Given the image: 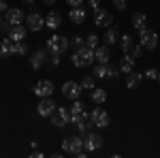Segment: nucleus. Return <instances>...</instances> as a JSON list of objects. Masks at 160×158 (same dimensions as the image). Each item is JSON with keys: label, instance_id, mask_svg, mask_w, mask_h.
<instances>
[{"label": "nucleus", "instance_id": "f257e3e1", "mask_svg": "<svg viewBox=\"0 0 160 158\" xmlns=\"http://www.w3.org/2000/svg\"><path fill=\"white\" fill-rule=\"evenodd\" d=\"M62 150L66 154H73V156H79L83 150H86V139L81 135H71L62 141Z\"/></svg>", "mask_w": 160, "mask_h": 158}, {"label": "nucleus", "instance_id": "f03ea898", "mask_svg": "<svg viewBox=\"0 0 160 158\" xmlns=\"http://www.w3.org/2000/svg\"><path fill=\"white\" fill-rule=\"evenodd\" d=\"M94 60H96V54H94V49H92V47L83 45V47L75 49V54H73V64L77 66V69H83V66H88V64H92Z\"/></svg>", "mask_w": 160, "mask_h": 158}, {"label": "nucleus", "instance_id": "7ed1b4c3", "mask_svg": "<svg viewBox=\"0 0 160 158\" xmlns=\"http://www.w3.org/2000/svg\"><path fill=\"white\" fill-rule=\"evenodd\" d=\"M68 45H71V41L66 37H62V34H53L51 38H47V51L49 54H64L66 49H68Z\"/></svg>", "mask_w": 160, "mask_h": 158}, {"label": "nucleus", "instance_id": "20e7f679", "mask_svg": "<svg viewBox=\"0 0 160 158\" xmlns=\"http://www.w3.org/2000/svg\"><path fill=\"white\" fill-rule=\"evenodd\" d=\"M51 124L58 126V128L68 126V124H71V109H66V107H58V109L51 113Z\"/></svg>", "mask_w": 160, "mask_h": 158}, {"label": "nucleus", "instance_id": "39448f33", "mask_svg": "<svg viewBox=\"0 0 160 158\" xmlns=\"http://www.w3.org/2000/svg\"><path fill=\"white\" fill-rule=\"evenodd\" d=\"M139 45L143 49H156V45H158V34L154 32V30H141L139 32Z\"/></svg>", "mask_w": 160, "mask_h": 158}, {"label": "nucleus", "instance_id": "423d86ee", "mask_svg": "<svg viewBox=\"0 0 160 158\" xmlns=\"http://www.w3.org/2000/svg\"><path fill=\"white\" fill-rule=\"evenodd\" d=\"M90 122L94 124V126H98V128H107L109 126V113L105 109H92V115H90Z\"/></svg>", "mask_w": 160, "mask_h": 158}, {"label": "nucleus", "instance_id": "0eeeda50", "mask_svg": "<svg viewBox=\"0 0 160 158\" xmlns=\"http://www.w3.org/2000/svg\"><path fill=\"white\" fill-rule=\"evenodd\" d=\"M56 109H58V107H56V103H53L49 96H45V98H41V100H38L37 111H38V115H41V118H51V113H53Z\"/></svg>", "mask_w": 160, "mask_h": 158}, {"label": "nucleus", "instance_id": "6e6552de", "mask_svg": "<svg viewBox=\"0 0 160 158\" xmlns=\"http://www.w3.org/2000/svg\"><path fill=\"white\" fill-rule=\"evenodd\" d=\"M22 22H24V13L19 11V9H7V19H4L7 26H2V28L9 32L11 26H17V24H22Z\"/></svg>", "mask_w": 160, "mask_h": 158}, {"label": "nucleus", "instance_id": "1a4fd4ad", "mask_svg": "<svg viewBox=\"0 0 160 158\" xmlns=\"http://www.w3.org/2000/svg\"><path fill=\"white\" fill-rule=\"evenodd\" d=\"M81 84H75V81H66V84L62 85V94L66 98H71V100H75V98L81 96Z\"/></svg>", "mask_w": 160, "mask_h": 158}, {"label": "nucleus", "instance_id": "9d476101", "mask_svg": "<svg viewBox=\"0 0 160 158\" xmlns=\"http://www.w3.org/2000/svg\"><path fill=\"white\" fill-rule=\"evenodd\" d=\"M38 98H45V96H51L53 94V84H51L49 79H41L37 85H34V90H32Z\"/></svg>", "mask_w": 160, "mask_h": 158}, {"label": "nucleus", "instance_id": "9b49d317", "mask_svg": "<svg viewBox=\"0 0 160 158\" xmlns=\"http://www.w3.org/2000/svg\"><path fill=\"white\" fill-rule=\"evenodd\" d=\"M26 26H28V30L38 32V30L45 26V17H43L41 13H30V15L26 17Z\"/></svg>", "mask_w": 160, "mask_h": 158}, {"label": "nucleus", "instance_id": "f8f14e48", "mask_svg": "<svg viewBox=\"0 0 160 158\" xmlns=\"http://www.w3.org/2000/svg\"><path fill=\"white\" fill-rule=\"evenodd\" d=\"M100 147H102V137L98 133H90L86 135V150L92 154V152H98Z\"/></svg>", "mask_w": 160, "mask_h": 158}, {"label": "nucleus", "instance_id": "ddd939ff", "mask_svg": "<svg viewBox=\"0 0 160 158\" xmlns=\"http://www.w3.org/2000/svg\"><path fill=\"white\" fill-rule=\"evenodd\" d=\"M94 24L109 28V24H113V15L109 11H105V9H96L94 11Z\"/></svg>", "mask_w": 160, "mask_h": 158}, {"label": "nucleus", "instance_id": "4468645a", "mask_svg": "<svg viewBox=\"0 0 160 158\" xmlns=\"http://www.w3.org/2000/svg\"><path fill=\"white\" fill-rule=\"evenodd\" d=\"M68 17H71V22H73V24H83V22L88 19V13H86L83 7H73L71 13H68Z\"/></svg>", "mask_w": 160, "mask_h": 158}, {"label": "nucleus", "instance_id": "2eb2a0df", "mask_svg": "<svg viewBox=\"0 0 160 158\" xmlns=\"http://www.w3.org/2000/svg\"><path fill=\"white\" fill-rule=\"evenodd\" d=\"M102 41H105V45H115V43H120V32H118V28L115 26H109L107 28V32H105V37H102Z\"/></svg>", "mask_w": 160, "mask_h": 158}, {"label": "nucleus", "instance_id": "dca6fc26", "mask_svg": "<svg viewBox=\"0 0 160 158\" xmlns=\"http://www.w3.org/2000/svg\"><path fill=\"white\" fill-rule=\"evenodd\" d=\"M94 54H96V62H98V64H109V62H111V51H109V45L96 47V49H94Z\"/></svg>", "mask_w": 160, "mask_h": 158}, {"label": "nucleus", "instance_id": "f3484780", "mask_svg": "<svg viewBox=\"0 0 160 158\" xmlns=\"http://www.w3.org/2000/svg\"><path fill=\"white\" fill-rule=\"evenodd\" d=\"M9 38H11V41H24V38H26V28H24V24L11 26V28H9Z\"/></svg>", "mask_w": 160, "mask_h": 158}, {"label": "nucleus", "instance_id": "a211bd4d", "mask_svg": "<svg viewBox=\"0 0 160 158\" xmlns=\"http://www.w3.org/2000/svg\"><path fill=\"white\" fill-rule=\"evenodd\" d=\"M120 71H122L124 75L132 73V71H135V58L128 56V54H124V58L120 60Z\"/></svg>", "mask_w": 160, "mask_h": 158}, {"label": "nucleus", "instance_id": "6ab92c4d", "mask_svg": "<svg viewBox=\"0 0 160 158\" xmlns=\"http://www.w3.org/2000/svg\"><path fill=\"white\" fill-rule=\"evenodd\" d=\"M62 24V17H60V13H56V11H51L47 17H45V26L49 28V30H58V26Z\"/></svg>", "mask_w": 160, "mask_h": 158}, {"label": "nucleus", "instance_id": "aec40b11", "mask_svg": "<svg viewBox=\"0 0 160 158\" xmlns=\"http://www.w3.org/2000/svg\"><path fill=\"white\" fill-rule=\"evenodd\" d=\"M45 60H47V51H34L32 58H30V66L32 69H41L45 64Z\"/></svg>", "mask_w": 160, "mask_h": 158}, {"label": "nucleus", "instance_id": "412c9836", "mask_svg": "<svg viewBox=\"0 0 160 158\" xmlns=\"http://www.w3.org/2000/svg\"><path fill=\"white\" fill-rule=\"evenodd\" d=\"M143 81V73H128V79H126V88H130V90H137L139 84Z\"/></svg>", "mask_w": 160, "mask_h": 158}, {"label": "nucleus", "instance_id": "4be33fe9", "mask_svg": "<svg viewBox=\"0 0 160 158\" xmlns=\"http://www.w3.org/2000/svg\"><path fill=\"white\" fill-rule=\"evenodd\" d=\"M90 98H92V103L102 105V103L107 100V92H105L102 88H94V90H90Z\"/></svg>", "mask_w": 160, "mask_h": 158}, {"label": "nucleus", "instance_id": "5701e85b", "mask_svg": "<svg viewBox=\"0 0 160 158\" xmlns=\"http://www.w3.org/2000/svg\"><path fill=\"white\" fill-rule=\"evenodd\" d=\"M132 26H135V30H145V26H148V17H145V13H135L132 15Z\"/></svg>", "mask_w": 160, "mask_h": 158}, {"label": "nucleus", "instance_id": "b1692460", "mask_svg": "<svg viewBox=\"0 0 160 158\" xmlns=\"http://www.w3.org/2000/svg\"><path fill=\"white\" fill-rule=\"evenodd\" d=\"M26 51H28V47L24 41H11V56H22Z\"/></svg>", "mask_w": 160, "mask_h": 158}, {"label": "nucleus", "instance_id": "393cba45", "mask_svg": "<svg viewBox=\"0 0 160 158\" xmlns=\"http://www.w3.org/2000/svg\"><path fill=\"white\" fill-rule=\"evenodd\" d=\"M120 47H122L124 54H128V51L132 49V37H130V34H124V37H120Z\"/></svg>", "mask_w": 160, "mask_h": 158}, {"label": "nucleus", "instance_id": "a878e982", "mask_svg": "<svg viewBox=\"0 0 160 158\" xmlns=\"http://www.w3.org/2000/svg\"><path fill=\"white\" fill-rule=\"evenodd\" d=\"M7 56H11V38L0 41V58H7Z\"/></svg>", "mask_w": 160, "mask_h": 158}, {"label": "nucleus", "instance_id": "bb28decb", "mask_svg": "<svg viewBox=\"0 0 160 158\" xmlns=\"http://www.w3.org/2000/svg\"><path fill=\"white\" fill-rule=\"evenodd\" d=\"M94 79H96V77H92V75H86V77H83L79 84H81V88H83V90H94V88H96V85H94V84H96Z\"/></svg>", "mask_w": 160, "mask_h": 158}, {"label": "nucleus", "instance_id": "cd10ccee", "mask_svg": "<svg viewBox=\"0 0 160 158\" xmlns=\"http://www.w3.org/2000/svg\"><path fill=\"white\" fill-rule=\"evenodd\" d=\"M94 77H96V79H105V77H109L107 64H98V66L94 69Z\"/></svg>", "mask_w": 160, "mask_h": 158}, {"label": "nucleus", "instance_id": "c85d7f7f", "mask_svg": "<svg viewBox=\"0 0 160 158\" xmlns=\"http://www.w3.org/2000/svg\"><path fill=\"white\" fill-rule=\"evenodd\" d=\"M90 126H94L90 120L81 122V124H77V130H79V135H90V133H92V130H90Z\"/></svg>", "mask_w": 160, "mask_h": 158}, {"label": "nucleus", "instance_id": "c756f323", "mask_svg": "<svg viewBox=\"0 0 160 158\" xmlns=\"http://www.w3.org/2000/svg\"><path fill=\"white\" fill-rule=\"evenodd\" d=\"M68 109H71V113H81V111L86 109V107H83V103H81L79 98H75V100H73V105H71Z\"/></svg>", "mask_w": 160, "mask_h": 158}, {"label": "nucleus", "instance_id": "7c9ffc66", "mask_svg": "<svg viewBox=\"0 0 160 158\" xmlns=\"http://www.w3.org/2000/svg\"><path fill=\"white\" fill-rule=\"evenodd\" d=\"M86 45H88V47H92V49H96V47H98V37H96V34H90V37L86 38Z\"/></svg>", "mask_w": 160, "mask_h": 158}, {"label": "nucleus", "instance_id": "2f4dec72", "mask_svg": "<svg viewBox=\"0 0 160 158\" xmlns=\"http://www.w3.org/2000/svg\"><path fill=\"white\" fill-rule=\"evenodd\" d=\"M143 77H145V79H158V71H156L154 66H149L148 71L143 73Z\"/></svg>", "mask_w": 160, "mask_h": 158}, {"label": "nucleus", "instance_id": "473e14b6", "mask_svg": "<svg viewBox=\"0 0 160 158\" xmlns=\"http://www.w3.org/2000/svg\"><path fill=\"white\" fill-rule=\"evenodd\" d=\"M71 45H73L75 49L83 47V45H86V38H81V37H75V38H71Z\"/></svg>", "mask_w": 160, "mask_h": 158}, {"label": "nucleus", "instance_id": "72a5a7b5", "mask_svg": "<svg viewBox=\"0 0 160 158\" xmlns=\"http://www.w3.org/2000/svg\"><path fill=\"white\" fill-rule=\"evenodd\" d=\"M107 71H109V77H118V75H120V69H115L111 62L107 64Z\"/></svg>", "mask_w": 160, "mask_h": 158}, {"label": "nucleus", "instance_id": "f704fd0d", "mask_svg": "<svg viewBox=\"0 0 160 158\" xmlns=\"http://www.w3.org/2000/svg\"><path fill=\"white\" fill-rule=\"evenodd\" d=\"M141 51H143V47H141V45H137V47H132L130 49V56H132V58H139V56H141Z\"/></svg>", "mask_w": 160, "mask_h": 158}, {"label": "nucleus", "instance_id": "c9c22d12", "mask_svg": "<svg viewBox=\"0 0 160 158\" xmlns=\"http://www.w3.org/2000/svg\"><path fill=\"white\" fill-rule=\"evenodd\" d=\"M113 7H115L118 11H124V9H126V0H113Z\"/></svg>", "mask_w": 160, "mask_h": 158}, {"label": "nucleus", "instance_id": "e433bc0d", "mask_svg": "<svg viewBox=\"0 0 160 158\" xmlns=\"http://www.w3.org/2000/svg\"><path fill=\"white\" fill-rule=\"evenodd\" d=\"M51 64L53 66H60V56L58 54H51Z\"/></svg>", "mask_w": 160, "mask_h": 158}, {"label": "nucleus", "instance_id": "4c0bfd02", "mask_svg": "<svg viewBox=\"0 0 160 158\" xmlns=\"http://www.w3.org/2000/svg\"><path fill=\"white\" fill-rule=\"evenodd\" d=\"M68 2V7H81L83 4V0H66Z\"/></svg>", "mask_w": 160, "mask_h": 158}, {"label": "nucleus", "instance_id": "58836bf2", "mask_svg": "<svg viewBox=\"0 0 160 158\" xmlns=\"http://www.w3.org/2000/svg\"><path fill=\"white\" fill-rule=\"evenodd\" d=\"M88 2H90V7H92L94 11H96V9H100V0H88Z\"/></svg>", "mask_w": 160, "mask_h": 158}, {"label": "nucleus", "instance_id": "ea45409f", "mask_svg": "<svg viewBox=\"0 0 160 158\" xmlns=\"http://www.w3.org/2000/svg\"><path fill=\"white\" fill-rule=\"evenodd\" d=\"M7 7H9V4H7V0H0V13L7 11Z\"/></svg>", "mask_w": 160, "mask_h": 158}, {"label": "nucleus", "instance_id": "a19ab883", "mask_svg": "<svg viewBox=\"0 0 160 158\" xmlns=\"http://www.w3.org/2000/svg\"><path fill=\"white\" fill-rule=\"evenodd\" d=\"M32 156H34V158H43V152H38V150H34V152H32Z\"/></svg>", "mask_w": 160, "mask_h": 158}, {"label": "nucleus", "instance_id": "79ce46f5", "mask_svg": "<svg viewBox=\"0 0 160 158\" xmlns=\"http://www.w3.org/2000/svg\"><path fill=\"white\" fill-rule=\"evenodd\" d=\"M43 2H45L47 7H53V4H56V0H43Z\"/></svg>", "mask_w": 160, "mask_h": 158}, {"label": "nucleus", "instance_id": "37998d69", "mask_svg": "<svg viewBox=\"0 0 160 158\" xmlns=\"http://www.w3.org/2000/svg\"><path fill=\"white\" fill-rule=\"evenodd\" d=\"M24 2H26V4H32V2H34V0H24Z\"/></svg>", "mask_w": 160, "mask_h": 158}, {"label": "nucleus", "instance_id": "c03bdc74", "mask_svg": "<svg viewBox=\"0 0 160 158\" xmlns=\"http://www.w3.org/2000/svg\"><path fill=\"white\" fill-rule=\"evenodd\" d=\"M2 26H4V19H2V17H0V28H2Z\"/></svg>", "mask_w": 160, "mask_h": 158}, {"label": "nucleus", "instance_id": "a18cd8bd", "mask_svg": "<svg viewBox=\"0 0 160 158\" xmlns=\"http://www.w3.org/2000/svg\"><path fill=\"white\" fill-rule=\"evenodd\" d=\"M158 84H160V73H158Z\"/></svg>", "mask_w": 160, "mask_h": 158}]
</instances>
